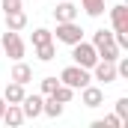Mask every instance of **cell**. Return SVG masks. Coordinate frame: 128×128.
Listing matches in <instances>:
<instances>
[{"label":"cell","mask_w":128,"mask_h":128,"mask_svg":"<svg viewBox=\"0 0 128 128\" xmlns=\"http://www.w3.org/2000/svg\"><path fill=\"white\" fill-rule=\"evenodd\" d=\"M90 80H92V74H90V68H84V66H68V68L60 72V84L72 86V90H84Z\"/></svg>","instance_id":"6da1fadb"},{"label":"cell","mask_w":128,"mask_h":128,"mask_svg":"<svg viewBox=\"0 0 128 128\" xmlns=\"http://www.w3.org/2000/svg\"><path fill=\"white\" fill-rule=\"evenodd\" d=\"M72 60H74V66H84V68H92V66L98 63V51L92 48V42H74L72 45Z\"/></svg>","instance_id":"7a4b0ae2"},{"label":"cell","mask_w":128,"mask_h":128,"mask_svg":"<svg viewBox=\"0 0 128 128\" xmlns=\"http://www.w3.org/2000/svg\"><path fill=\"white\" fill-rule=\"evenodd\" d=\"M0 48L6 51V57H12V60H21L24 57V39H21V33L18 30H6L3 33V39H0Z\"/></svg>","instance_id":"3957f363"},{"label":"cell","mask_w":128,"mask_h":128,"mask_svg":"<svg viewBox=\"0 0 128 128\" xmlns=\"http://www.w3.org/2000/svg\"><path fill=\"white\" fill-rule=\"evenodd\" d=\"M57 42H63V45H74V42H80L84 39V30H80V24L78 21H57Z\"/></svg>","instance_id":"277c9868"},{"label":"cell","mask_w":128,"mask_h":128,"mask_svg":"<svg viewBox=\"0 0 128 128\" xmlns=\"http://www.w3.org/2000/svg\"><path fill=\"white\" fill-rule=\"evenodd\" d=\"M92 78L101 80V84H113V80H119V74H116V63H110V60H98L92 66Z\"/></svg>","instance_id":"5b68a950"},{"label":"cell","mask_w":128,"mask_h":128,"mask_svg":"<svg viewBox=\"0 0 128 128\" xmlns=\"http://www.w3.org/2000/svg\"><path fill=\"white\" fill-rule=\"evenodd\" d=\"M110 24H113V33H128V6L125 3L110 9Z\"/></svg>","instance_id":"8992f818"},{"label":"cell","mask_w":128,"mask_h":128,"mask_svg":"<svg viewBox=\"0 0 128 128\" xmlns=\"http://www.w3.org/2000/svg\"><path fill=\"white\" fill-rule=\"evenodd\" d=\"M80 104H84V107H101V104H104V92H101L98 86H92V84H86V86L80 90Z\"/></svg>","instance_id":"52a82bcc"},{"label":"cell","mask_w":128,"mask_h":128,"mask_svg":"<svg viewBox=\"0 0 128 128\" xmlns=\"http://www.w3.org/2000/svg\"><path fill=\"white\" fill-rule=\"evenodd\" d=\"M42 96H24L21 98V110H24V119H36L42 116Z\"/></svg>","instance_id":"ba28073f"},{"label":"cell","mask_w":128,"mask_h":128,"mask_svg":"<svg viewBox=\"0 0 128 128\" xmlns=\"http://www.w3.org/2000/svg\"><path fill=\"white\" fill-rule=\"evenodd\" d=\"M9 80H15V84H30L33 80V68L27 63H21V60H15V66H12V74H9Z\"/></svg>","instance_id":"9c48e42d"},{"label":"cell","mask_w":128,"mask_h":128,"mask_svg":"<svg viewBox=\"0 0 128 128\" xmlns=\"http://www.w3.org/2000/svg\"><path fill=\"white\" fill-rule=\"evenodd\" d=\"M0 122H6L9 128H18L24 122V110H21V104H6V110H3V119Z\"/></svg>","instance_id":"30bf717a"},{"label":"cell","mask_w":128,"mask_h":128,"mask_svg":"<svg viewBox=\"0 0 128 128\" xmlns=\"http://www.w3.org/2000/svg\"><path fill=\"white\" fill-rule=\"evenodd\" d=\"M54 18H57V21H74V18H78V6L68 3V0H60L57 9H54Z\"/></svg>","instance_id":"8fae6325"},{"label":"cell","mask_w":128,"mask_h":128,"mask_svg":"<svg viewBox=\"0 0 128 128\" xmlns=\"http://www.w3.org/2000/svg\"><path fill=\"white\" fill-rule=\"evenodd\" d=\"M24 96H27V92H24V84H15V80L6 84V90H3V101H6V104H21Z\"/></svg>","instance_id":"7c38bea8"},{"label":"cell","mask_w":128,"mask_h":128,"mask_svg":"<svg viewBox=\"0 0 128 128\" xmlns=\"http://www.w3.org/2000/svg\"><path fill=\"white\" fill-rule=\"evenodd\" d=\"M6 15V30H24L27 27V12L15 9V12H3Z\"/></svg>","instance_id":"4fadbf2b"},{"label":"cell","mask_w":128,"mask_h":128,"mask_svg":"<svg viewBox=\"0 0 128 128\" xmlns=\"http://www.w3.org/2000/svg\"><path fill=\"white\" fill-rule=\"evenodd\" d=\"M63 110H66L63 101H57L54 96H45V101H42V113H45V116L57 119V116H63Z\"/></svg>","instance_id":"5bb4252c"},{"label":"cell","mask_w":128,"mask_h":128,"mask_svg":"<svg viewBox=\"0 0 128 128\" xmlns=\"http://www.w3.org/2000/svg\"><path fill=\"white\" fill-rule=\"evenodd\" d=\"M36 57H39L42 63H51V60L57 57V45H54V42H45V45H36Z\"/></svg>","instance_id":"9a60e30c"},{"label":"cell","mask_w":128,"mask_h":128,"mask_svg":"<svg viewBox=\"0 0 128 128\" xmlns=\"http://www.w3.org/2000/svg\"><path fill=\"white\" fill-rule=\"evenodd\" d=\"M104 45H113V30H96L92 33V48H104Z\"/></svg>","instance_id":"2e32d148"},{"label":"cell","mask_w":128,"mask_h":128,"mask_svg":"<svg viewBox=\"0 0 128 128\" xmlns=\"http://www.w3.org/2000/svg\"><path fill=\"white\" fill-rule=\"evenodd\" d=\"M80 3H84V12H86L90 18L104 15V0H80Z\"/></svg>","instance_id":"e0dca14e"},{"label":"cell","mask_w":128,"mask_h":128,"mask_svg":"<svg viewBox=\"0 0 128 128\" xmlns=\"http://www.w3.org/2000/svg\"><path fill=\"white\" fill-rule=\"evenodd\" d=\"M51 96L57 98V101H63V104H68V101L74 98V90H72V86H66V84H60V86H57V90H54Z\"/></svg>","instance_id":"ac0fdd59"},{"label":"cell","mask_w":128,"mask_h":128,"mask_svg":"<svg viewBox=\"0 0 128 128\" xmlns=\"http://www.w3.org/2000/svg\"><path fill=\"white\" fill-rule=\"evenodd\" d=\"M45 42H54V33H51V30H45V27L33 30V48H36V45H45Z\"/></svg>","instance_id":"d6986e66"},{"label":"cell","mask_w":128,"mask_h":128,"mask_svg":"<svg viewBox=\"0 0 128 128\" xmlns=\"http://www.w3.org/2000/svg\"><path fill=\"white\" fill-rule=\"evenodd\" d=\"M60 86V78H42V96H51Z\"/></svg>","instance_id":"ffe728a7"},{"label":"cell","mask_w":128,"mask_h":128,"mask_svg":"<svg viewBox=\"0 0 128 128\" xmlns=\"http://www.w3.org/2000/svg\"><path fill=\"white\" fill-rule=\"evenodd\" d=\"M116 116L122 119V125L128 122V98H119V101H116Z\"/></svg>","instance_id":"44dd1931"},{"label":"cell","mask_w":128,"mask_h":128,"mask_svg":"<svg viewBox=\"0 0 128 128\" xmlns=\"http://www.w3.org/2000/svg\"><path fill=\"white\" fill-rule=\"evenodd\" d=\"M101 125H104V128H122V119H119L116 113H110V116L101 119Z\"/></svg>","instance_id":"7402d4cb"},{"label":"cell","mask_w":128,"mask_h":128,"mask_svg":"<svg viewBox=\"0 0 128 128\" xmlns=\"http://www.w3.org/2000/svg\"><path fill=\"white\" fill-rule=\"evenodd\" d=\"M21 9V0H3V12H15Z\"/></svg>","instance_id":"603a6c76"},{"label":"cell","mask_w":128,"mask_h":128,"mask_svg":"<svg viewBox=\"0 0 128 128\" xmlns=\"http://www.w3.org/2000/svg\"><path fill=\"white\" fill-rule=\"evenodd\" d=\"M3 110H6V101L0 98V119H3Z\"/></svg>","instance_id":"cb8c5ba5"}]
</instances>
